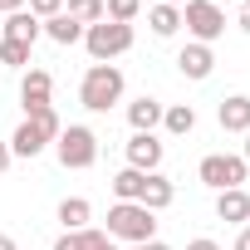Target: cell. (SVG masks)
Wrapping results in <instances>:
<instances>
[{
  "label": "cell",
  "instance_id": "cell-1",
  "mask_svg": "<svg viewBox=\"0 0 250 250\" xmlns=\"http://www.w3.org/2000/svg\"><path fill=\"white\" fill-rule=\"evenodd\" d=\"M123 88H128V79H123L118 64H93L79 83V103L88 113H108L113 103H123Z\"/></svg>",
  "mask_w": 250,
  "mask_h": 250
},
{
  "label": "cell",
  "instance_id": "cell-2",
  "mask_svg": "<svg viewBox=\"0 0 250 250\" xmlns=\"http://www.w3.org/2000/svg\"><path fill=\"white\" fill-rule=\"evenodd\" d=\"M108 235L113 240H128V245H143V240H157V216L138 201H118L108 211Z\"/></svg>",
  "mask_w": 250,
  "mask_h": 250
},
{
  "label": "cell",
  "instance_id": "cell-3",
  "mask_svg": "<svg viewBox=\"0 0 250 250\" xmlns=\"http://www.w3.org/2000/svg\"><path fill=\"white\" fill-rule=\"evenodd\" d=\"M54 152H59V167L83 172V167H93V162H98V133H93V128H83V123H69V128L54 138Z\"/></svg>",
  "mask_w": 250,
  "mask_h": 250
},
{
  "label": "cell",
  "instance_id": "cell-4",
  "mask_svg": "<svg viewBox=\"0 0 250 250\" xmlns=\"http://www.w3.org/2000/svg\"><path fill=\"white\" fill-rule=\"evenodd\" d=\"M83 49L93 54V64H113L118 54L133 49V25H113V20H98L83 30Z\"/></svg>",
  "mask_w": 250,
  "mask_h": 250
},
{
  "label": "cell",
  "instance_id": "cell-5",
  "mask_svg": "<svg viewBox=\"0 0 250 250\" xmlns=\"http://www.w3.org/2000/svg\"><path fill=\"white\" fill-rule=\"evenodd\" d=\"M182 25L196 44H216L226 35V10L216 5V0H187L182 5Z\"/></svg>",
  "mask_w": 250,
  "mask_h": 250
},
{
  "label": "cell",
  "instance_id": "cell-6",
  "mask_svg": "<svg viewBox=\"0 0 250 250\" xmlns=\"http://www.w3.org/2000/svg\"><path fill=\"white\" fill-rule=\"evenodd\" d=\"M196 177H201L211 191H230V187H245L250 167H245V157H230V152H211V157H201Z\"/></svg>",
  "mask_w": 250,
  "mask_h": 250
},
{
  "label": "cell",
  "instance_id": "cell-7",
  "mask_svg": "<svg viewBox=\"0 0 250 250\" xmlns=\"http://www.w3.org/2000/svg\"><path fill=\"white\" fill-rule=\"evenodd\" d=\"M162 157H167V143H162L157 133H133V138H128V167H138V172H157Z\"/></svg>",
  "mask_w": 250,
  "mask_h": 250
},
{
  "label": "cell",
  "instance_id": "cell-8",
  "mask_svg": "<svg viewBox=\"0 0 250 250\" xmlns=\"http://www.w3.org/2000/svg\"><path fill=\"white\" fill-rule=\"evenodd\" d=\"M177 69H182V79H191V83H201V79H211V69H216V49L211 44H187L182 54H177Z\"/></svg>",
  "mask_w": 250,
  "mask_h": 250
},
{
  "label": "cell",
  "instance_id": "cell-9",
  "mask_svg": "<svg viewBox=\"0 0 250 250\" xmlns=\"http://www.w3.org/2000/svg\"><path fill=\"white\" fill-rule=\"evenodd\" d=\"M49 93H54L49 69H30V74L20 79V103H25V118H30V113H40V108H49Z\"/></svg>",
  "mask_w": 250,
  "mask_h": 250
},
{
  "label": "cell",
  "instance_id": "cell-10",
  "mask_svg": "<svg viewBox=\"0 0 250 250\" xmlns=\"http://www.w3.org/2000/svg\"><path fill=\"white\" fill-rule=\"evenodd\" d=\"M162 113H167V103H157V98H133L128 103V123H133V133H157L162 128Z\"/></svg>",
  "mask_w": 250,
  "mask_h": 250
},
{
  "label": "cell",
  "instance_id": "cell-11",
  "mask_svg": "<svg viewBox=\"0 0 250 250\" xmlns=\"http://www.w3.org/2000/svg\"><path fill=\"white\" fill-rule=\"evenodd\" d=\"M49 147V138H44V128H40V123H20V128L10 133V157H40Z\"/></svg>",
  "mask_w": 250,
  "mask_h": 250
},
{
  "label": "cell",
  "instance_id": "cell-12",
  "mask_svg": "<svg viewBox=\"0 0 250 250\" xmlns=\"http://www.w3.org/2000/svg\"><path fill=\"white\" fill-rule=\"evenodd\" d=\"M172 201H177V187H172V182H167L162 172H147V182H143V196H138V206H147V211L157 216V211H167Z\"/></svg>",
  "mask_w": 250,
  "mask_h": 250
},
{
  "label": "cell",
  "instance_id": "cell-13",
  "mask_svg": "<svg viewBox=\"0 0 250 250\" xmlns=\"http://www.w3.org/2000/svg\"><path fill=\"white\" fill-rule=\"evenodd\" d=\"M216 216L230 221V226H250V196H245V187L216 191Z\"/></svg>",
  "mask_w": 250,
  "mask_h": 250
},
{
  "label": "cell",
  "instance_id": "cell-14",
  "mask_svg": "<svg viewBox=\"0 0 250 250\" xmlns=\"http://www.w3.org/2000/svg\"><path fill=\"white\" fill-rule=\"evenodd\" d=\"M54 250H113V235L98 226H83V230H64L54 240Z\"/></svg>",
  "mask_w": 250,
  "mask_h": 250
},
{
  "label": "cell",
  "instance_id": "cell-15",
  "mask_svg": "<svg viewBox=\"0 0 250 250\" xmlns=\"http://www.w3.org/2000/svg\"><path fill=\"white\" fill-rule=\"evenodd\" d=\"M216 118H221V128H226V133H250V98H245V93L221 98Z\"/></svg>",
  "mask_w": 250,
  "mask_h": 250
},
{
  "label": "cell",
  "instance_id": "cell-16",
  "mask_svg": "<svg viewBox=\"0 0 250 250\" xmlns=\"http://www.w3.org/2000/svg\"><path fill=\"white\" fill-rule=\"evenodd\" d=\"M44 35V25L30 15V10H15V15H5V25H0V40H20V44H35Z\"/></svg>",
  "mask_w": 250,
  "mask_h": 250
},
{
  "label": "cell",
  "instance_id": "cell-17",
  "mask_svg": "<svg viewBox=\"0 0 250 250\" xmlns=\"http://www.w3.org/2000/svg\"><path fill=\"white\" fill-rule=\"evenodd\" d=\"M40 25H44V35H49L54 44H64V49H69V44H83V25H79V20H69L64 10H59V15H49V20H40Z\"/></svg>",
  "mask_w": 250,
  "mask_h": 250
},
{
  "label": "cell",
  "instance_id": "cell-18",
  "mask_svg": "<svg viewBox=\"0 0 250 250\" xmlns=\"http://www.w3.org/2000/svg\"><path fill=\"white\" fill-rule=\"evenodd\" d=\"M88 221H93L88 196H64V201H59V226H64V230H83Z\"/></svg>",
  "mask_w": 250,
  "mask_h": 250
},
{
  "label": "cell",
  "instance_id": "cell-19",
  "mask_svg": "<svg viewBox=\"0 0 250 250\" xmlns=\"http://www.w3.org/2000/svg\"><path fill=\"white\" fill-rule=\"evenodd\" d=\"M162 128H167L172 138H187V133L196 128V108H191V103H172V108L162 113Z\"/></svg>",
  "mask_w": 250,
  "mask_h": 250
},
{
  "label": "cell",
  "instance_id": "cell-20",
  "mask_svg": "<svg viewBox=\"0 0 250 250\" xmlns=\"http://www.w3.org/2000/svg\"><path fill=\"white\" fill-rule=\"evenodd\" d=\"M147 25H152V35H162V40H167V35H177V30H182V10H177V5H162V0H157V5L147 10Z\"/></svg>",
  "mask_w": 250,
  "mask_h": 250
},
{
  "label": "cell",
  "instance_id": "cell-21",
  "mask_svg": "<svg viewBox=\"0 0 250 250\" xmlns=\"http://www.w3.org/2000/svg\"><path fill=\"white\" fill-rule=\"evenodd\" d=\"M143 182H147V172L123 167V172L113 177V196H118V201H138V196H143Z\"/></svg>",
  "mask_w": 250,
  "mask_h": 250
},
{
  "label": "cell",
  "instance_id": "cell-22",
  "mask_svg": "<svg viewBox=\"0 0 250 250\" xmlns=\"http://www.w3.org/2000/svg\"><path fill=\"white\" fill-rule=\"evenodd\" d=\"M64 15H69V20H79V25L88 30V25H98V20H103V0H69Z\"/></svg>",
  "mask_w": 250,
  "mask_h": 250
},
{
  "label": "cell",
  "instance_id": "cell-23",
  "mask_svg": "<svg viewBox=\"0 0 250 250\" xmlns=\"http://www.w3.org/2000/svg\"><path fill=\"white\" fill-rule=\"evenodd\" d=\"M138 10H143V0H103V20H113V25H133Z\"/></svg>",
  "mask_w": 250,
  "mask_h": 250
},
{
  "label": "cell",
  "instance_id": "cell-24",
  "mask_svg": "<svg viewBox=\"0 0 250 250\" xmlns=\"http://www.w3.org/2000/svg\"><path fill=\"white\" fill-rule=\"evenodd\" d=\"M30 49H35V44H20V40H0V64H5V69H25V64H30Z\"/></svg>",
  "mask_w": 250,
  "mask_h": 250
},
{
  "label": "cell",
  "instance_id": "cell-25",
  "mask_svg": "<svg viewBox=\"0 0 250 250\" xmlns=\"http://www.w3.org/2000/svg\"><path fill=\"white\" fill-rule=\"evenodd\" d=\"M30 123H40V128H44V138L54 143L59 133H64V123H59V113H54V103L49 108H40V113H30Z\"/></svg>",
  "mask_w": 250,
  "mask_h": 250
},
{
  "label": "cell",
  "instance_id": "cell-26",
  "mask_svg": "<svg viewBox=\"0 0 250 250\" xmlns=\"http://www.w3.org/2000/svg\"><path fill=\"white\" fill-rule=\"evenodd\" d=\"M25 10H30L35 20H49V15H59V10H64V0H25Z\"/></svg>",
  "mask_w": 250,
  "mask_h": 250
},
{
  "label": "cell",
  "instance_id": "cell-27",
  "mask_svg": "<svg viewBox=\"0 0 250 250\" xmlns=\"http://www.w3.org/2000/svg\"><path fill=\"white\" fill-rule=\"evenodd\" d=\"M15 10H25V0H0V15H15Z\"/></svg>",
  "mask_w": 250,
  "mask_h": 250
},
{
  "label": "cell",
  "instance_id": "cell-28",
  "mask_svg": "<svg viewBox=\"0 0 250 250\" xmlns=\"http://www.w3.org/2000/svg\"><path fill=\"white\" fill-rule=\"evenodd\" d=\"M187 250H221V245H216V240H206V235H201V240H191V245H187Z\"/></svg>",
  "mask_w": 250,
  "mask_h": 250
},
{
  "label": "cell",
  "instance_id": "cell-29",
  "mask_svg": "<svg viewBox=\"0 0 250 250\" xmlns=\"http://www.w3.org/2000/svg\"><path fill=\"white\" fill-rule=\"evenodd\" d=\"M235 250H250V226H240V235H235Z\"/></svg>",
  "mask_w": 250,
  "mask_h": 250
},
{
  "label": "cell",
  "instance_id": "cell-30",
  "mask_svg": "<svg viewBox=\"0 0 250 250\" xmlns=\"http://www.w3.org/2000/svg\"><path fill=\"white\" fill-rule=\"evenodd\" d=\"M10 162H15V157H10V143H0V172H5Z\"/></svg>",
  "mask_w": 250,
  "mask_h": 250
},
{
  "label": "cell",
  "instance_id": "cell-31",
  "mask_svg": "<svg viewBox=\"0 0 250 250\" xmlns=\"http://www.w3.org/2000/svg\"><path fill=\"white\" fill-rule=\"evenodd\" d=\"M240 30L250 35V0H245V5H240Z\"/></svg>",
  "mask_w": 250,
  "mask_h": 250
},
{
  "label": "cell",
  "instance_id": "cell-32",
  "mask_svg": "<svg viewBox=\"0 0 250 250\" xmlns=\"http://www.w3.org/2000/svg\"><path fill=\"white\" fill-rule=\"evenodd\" d=\"M133 250H172V245H162V240H143V245H133Z\"/></svg>",
  "mask_w": 250,
  "mask_h": 250
},
{
  "label": "cell",
  "instance_id": "cell-33",
  "mask_svg": "<svg viewBox=\"0 0 250 250\" xmlns=\"http://www.w3.org/2000/svg\"><path fill=\"white\" fill-rule=\"evenodd\" d=\"M0 250H20V245H15V235H0Z\"/></svg>",
  "mask_w": 250,
  "mask_h": 250
},
{
  "label": "cell",
  "instance_id": "cell-34",
  "mask_svg": "<svg viewBox=\"0 0 250 250\" xmlns=\"http://www.w3.org/2000/svg\"><path fill=\"white\" fill-rule=\"evenodd\" d=\"M240 157H245V167H250V133H245V152H240Z\"/></svg>",
  "mask_w": 250,
  "mask_h": 250
},
{
  "label": "cell",
  "instance_id": "cell-35",
  "mask_svg": "<svg viewBox=\"0 0 250 250\" xmlns=\"http://www.w3.org/2000/svg\"><path fill=\"white\" fill-rule=\"evenodd\" d=\"M162 5H177V10H182V5H187V0H162Z\"/></svg>",
  "mask_w": 250,
  "mask_h": 250
},
{
  "label": "cell",
  "instance_id": "cell-36",
  "mask_svg": "<svg viewBox=\"0 0 250 250\" xmlns=\"http://www.w3.org/2000/svg\"><path fill=\"white\" fill-rule=\"evenodd\" d=\"M113 250H118V245H113Z\"/></svg>",
  "mask_w": 250,
  "mask_h": 250
}]
</instances>
